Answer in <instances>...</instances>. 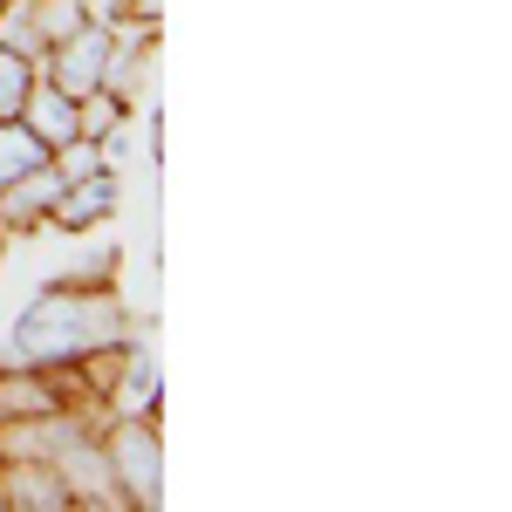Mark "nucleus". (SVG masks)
<instances>
[{
  "label": "nucleus",
  "mask_w": 512,
  "mask_h": 512,
  "mask_svg": "<svg viewBox=\"0 0 512 512\" xmlns=\"http://www.w3.org/2000/svg\"><path fill=\"white\" fill-rule=\"evenodd\" d=\"M82 21H89V7H82V0H35V28H41V41L76 35Z\"/></svg>",
  "instance_id": "nucleus-12"
},
{
  "label": "nucleus",
  "mask_w": 512,
  "mask_h": 512,
  "mask_svg": "<svg viewBox=\"0 0 512 512\" xmlns=\"http://www.w3.org/2000/svg\"><path fill=\"white\" fill-rule=\"evenodd\" d=\"M7 512H76V499L48 458H7Z\"/></svg>",
  "instance_id": "nucleus-8"
},
{
  "label": "nucleus",
  "mask_w": 512,
  "mask_h": 512,
  "mask_svg": "<svg viewBox=\"0 0 512 512\" xmlns=\"http://www.w3.org/2000/svg\"><path fill=\"white\" fill-rule=\"evenodd\" d=\"M48 465L62 472V485H69V499L89 512H130L117 492V472H110V451H103V431L89 424V417H76L69 431L48 444Z\"/></svg>",
  "instance_id": "nucleus-3"
},
{
  "label": "nucleus",
  "mask_w": 512,
  "mask_h": 512,
  "mask_svg": "<svg viewBox=\"0 0 512 512\" xmlns=\"http://www.w3.org/2000/svg\"><path fill=\"white\" fill-rule=\"evenodd\" d=\"M103 451H110V472L130 512H158L164 506V437L158 417H103Z\"/></svg>",
  "instance_id": "nucleus-2"
},
{
  "label": "nucleus",
  "mask_w": 512,
  "mask_h": 512,
  "mask_svg": "<svg viewBox=\"0 0 512 512\" xmlns=\"http://www.w3.org/2000/svg\"><path fill=\"white\" fill-rule=\"evenodd\" d=\"M48 164H55V178H62V185H69V178H89V171H110L103 144H89V137H69V144H55V151H48Z\"/></svg>",
  "instance_id": "nucleus-11"
},
{
  "label": "nucleus",
  "mask_w": 512,
  "mask_h": 512,
  "mask_svg": "<svg viewBox=\"0 0 512 512\" xmlns=\"http://www.w3.org/2000/svg\"><path fill=\"white\" fill-rule=\"evenodd\" d=\"M35 62L28 55H14V48H0V117H21V103H28V89H35Z\"/></svg>",
  "instance_id": "nucleus-10"
},
{
  "label": "nucleus",
  "mask_w": 512,
  "mask_h": 512,
  "mask_svg": "<svg viewBox=\"0 0 512 512\" xmlns=\"http://www.w3.org/2000/svg\"><path fill=\"white\" fill-rule=\"evenodd\" d=\"M110 48H117L110 21H82L76 35L48 41L41 76L55 82V89H69V96H89V89H103V76H110Z\"/></svg>",
  "instance_id": "nucleus-4"
},
{
  "label": "nucleus",
  "mask_w": 512,
  "mask_h": 512,
  "mask_svg": "<svg viewBox=\"0 0 512 512\" xmlns=\"http://www.w3.org/2000/svg\"><path fill=\"white\" fill-rule=\"evenodd\" d=\"M21 123L35 130V137L48 144V151H55V144H69V137H82L76 96H69V89H55L48 76H35V89H28V103H21Z\"/></svg>",
  "instance_id": "nucleus-9"
},
{
  "label": "nucleus",
  "mask_w": 512,
  "mask_h": 512,
  "mask_svg": "<svg viewBox=\"0 0 512 512\" xmlns=\"http://www.w3.org/2000/svg\"><path fill=\"white\" fill-rule=\"evenodd\" d=\"M158 403H164L158 362H151L144 342H130V335H123L117 376H110V390H103V403H96V424H103V417H158Z\"/></svg>",
  "instance_id": "nucleus-5"
},
{
  "label": "nucleus",
  "mask_w": 512,
  "mask_h": 512,
  "mask_svg": "<svg viewBox=\"0 0 512 512\" xmlns=\"http://www.w3.org/2000/svg\"><path fill=\"white\" fill-rule=\"evenodd\" d=\"M55 192H62L55 164H35V171H21L14 185H0V239L41 233V226H48V205H55Z\"/></svg>",
  "instance_id": "nucleus-7"
},
{
  "label": "nucleus",
  "mask_w": 512,
  "mask_h": 512,
  "mask_svg": "<svg viewBox=\"0 0 512 512\" xmlns=\"http://www.w3.org/2000/svg\"><path fill=\"white\" fill-rule=\"evenodd\" d=\"M0 512H7V458H0Z\"/></svg>",
  "instance_id": "nucleus-13"
},
{
  "label": "nucleus",
  "mask_w": 512,
  "mask_h": 512,
  "mask_svg": "<svg viewBox=\"0 0 512 512\" xmlns=\"http://www.w3.org/2000/svg\"><path fill=\"white\" fill-rule=\"evenodd\" d=\"M117 205H123V178H117V164H110V171L69 178L55 192V205H48V226L55 233H96L103 219H117Z\"/></svg>",
  "instance_id": "nucleus-6"
},
{
  "label": "nucleus",
  "mask_w": 512,
  "mask_h": 512,
  "mask_svg": "<svg viewBox=\"0 0 512 512\" xmlns=\"http://www.w3.org/2000/svg\"><path fill=\"white\" fill-rule=\"evenodd\" d=\"M130 335V308H123L117 280H48L35 301L14 321V362H35V369H62L82 362L96 349H117Z\"/></svg>",
  "instance_id": "nucleus-1"
}]
</instances>
